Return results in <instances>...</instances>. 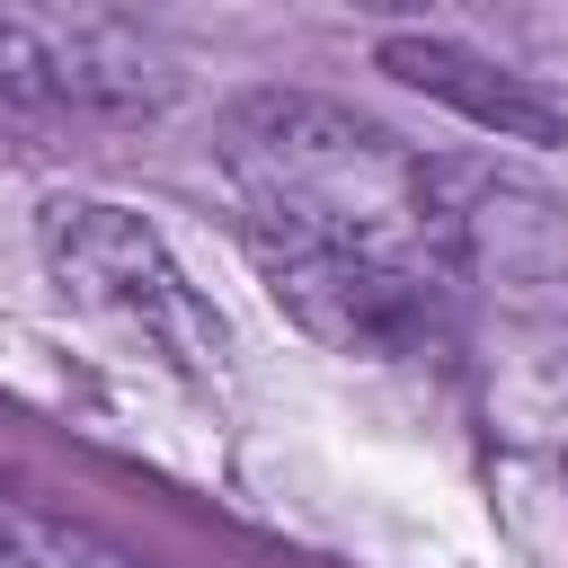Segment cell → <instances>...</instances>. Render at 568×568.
<instances>
[{
    "instance_id": "1",
    "label": "cell",
    "mask_w": 568,
    "mask_h": 568,
    "mask_svg": "<svg viewBox=\"0 0 568 568\" xmlns=\"http://www.w3.org/2000/svg\"><path fill=\"white\" fill-rule=\"evenodd\" d=\"M222 169L248 213V257H346L453 284L462 204L373 115L302 89H257L222 115Z\"/></svg>"
},
{
    "instance_id": "2",
    "label": "cell",
    "mask_w": 568,
    "mask_h": 568,
    "mask_svg": "<svg viewBox=\"0 0 568 568\" xmlns=\"http://www.w3.org/2000/svg\"><path fill=\"white\" fill-rule=\"evenodd\" d=\"M44 266H53V284H62L80 311L115 320V328L142 337L151 355H169V364H186V373H204V364L222 355L213 302L186 284V266L169 257V240H160L142 213L98 204V195L44 204Z\"/></svg>"
},
{
    "instance_id": "3",
    "label": "cell",
    "mask_w": 568,
    "mask_h": 568,
    "mask_svg": "<svg viewBox=\"0 0 568 568\" xmlns=\"http://www.w3.org/2000/svg\"><path fill=\"white\" fill-rule=\"evenodd\" d=\"M0 98L44 115H160L169 62L98 9H0Z\"/></svg>"
},
{
    "instance_id": "4",
    "label": "cell",
    "mask_w": 568,
    "mask_h": 568,
    "mask_svg": "<svg viewBox=\"0 0 568 568\" xmlns=\"http://www.w3.org/2000/svg\"><path fill=\"white\" fill-rule=\"evenodd\" d=\"M382 71L408 80L417 98L453 106L462 124L497 133V142H568V106L559 98H541L524 71H506V62H488V53L453 44V36H382Z\"/></svg>"
},
{
    "instance_id": "5",
    "label": "cell",
    "mask_w": 568,
    "mask_h": 568,
    "mask_svg": "<svg viewBox=\"0 0 568 568\" xmlns=\"http://www.w3.org/2000/svg\"><path fill=\"white\" fill-rule=\"evenodd\" d=\"M9 550H18V524H9V515H0V559H9Z\"/></svg>"
}]
</instances>
